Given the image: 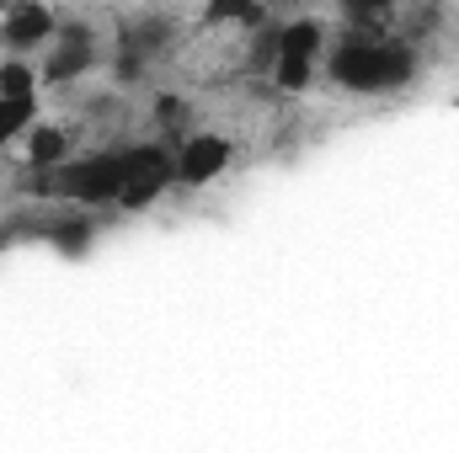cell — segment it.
I'll return each instance as SVG.
<instances>
[{
  "mask_svg": "<svg viewBox=\"0 0 459 453\" xmlns=\"http://www.w3.org/2000/svg\"><path fill=\"white\" fill-rule=\"evenodd\" d=\"M59 27H65V21H59L48 5H11V11H0V48H5L11 59H22V54H32V48H54Z\"/></svg>",
  "mask_w": 459,
  "mask_h": 453,
  "instance_id": "4",
  "label": "cell"
},
{
  "mask_svg": "<svg viewBox=\"0 0 459 453\" xmlns=\"http://www.w3.org/2000/svg\"><path fill=\"white\" fill-rule=\"evenodd\" d=\"M230 171V139L225 133H187L171 144V182L177 187H209Z\"/></svg>",
  "mask_w": 459,
  "mask_h": 453,
  "instance_id": "3",
  "label": "cell"
},
{
  "mask_svg": "<svg viewBox=\"0 0 459 453\" xmlns=\"http://www.w3.org/2000/svg\"><path fill=\"white\" fill-rule=\"evenodd\" d=\"M97 59H102V48H97V38H91L86 27H59L48 59H43V70H38V81H48V86H75Z\"/></svg>",
  "mask_w": 459,
  "mask_h": 453,
  "instance_id": "5",
  "label": "cell"
},
{
  "mask_svg": "<svg viewBox=\"0 0 459 453\" xmlns=\"http://www.w3.org/2000/svg\"><path fill=\"white\" fill-rule=\"evenodd\" d=\"M171 187V150L166 144H134L123 150V192H117V209H150L160 192Z\"/></svg>",
  "mask_w": 459,
  "mask_h": 453,
  "instance_id": "2",
  "label": "cell"
},
{
  "mask_svg": "<svg viewBox=\"0 0 459 453\" xmlns=\"http://www.w3.org/2000/svg\"><path fill=\"white\" fill-rule=\"evenodd\" d=\"M70 128H59V123H32L27 128V139H22V166L32 171V176H54V171H65L70 166Z\"/></svg>",
  "mask_w": 459,
  "mask_h": 453,
  "instance_id": "6",
  "label": "cell"
},
{
  "mask_svg": "<svg viewBox=\"0 0 459 453\" xmlns=\"http://www.w3.org/2000/svg\"><path fill=\"white\" fill-rule=\"evenodd\" d=\"M32 123H38V102H5V97H0V155H5L16 139H27Z\"/></svg>",
  "mask_w": 459,
  "mask_h": 453,
  "instance_id": "8",
  "label": "cell"
},
{
  "mask_svg": "<svg viewBox=\"0 0 459 453\" xmlns=\"http://www.w3.org/2000/svg\"><path fill=\"white\" fill-rule=\"evenodd\" d=\"M326 75L332 86H347V91H401L417 81V43L401 32H385V38L342 32L337 43H326Z\"/></svg>",
  "mask_w": 459,
  "mask_h": 453,
  "instance_id": "1",
  "label": "cell"
},
{
  "mask_svg": "<svg viewBox=\"0 0 459 453\" xmlns=\"http://www.w3.org/2000/svg\"><path fill=\"white\" fill-rule=\"evenodd\" d=\"M0 97L5 102H38V70L27 59H0Z\"/></svg>",
  "mask_w": 459,
  "mask_h": 453,
  "instance_id": "7",
  "label": "cell"
}]
</instances>
